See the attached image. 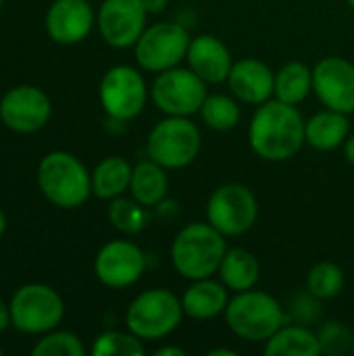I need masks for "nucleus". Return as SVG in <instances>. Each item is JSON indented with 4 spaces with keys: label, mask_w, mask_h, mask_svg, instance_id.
Listing matches in <instances>:
<instances>
[{
    "label": "nucleus",
    "mask_w": 354,
    "mask_h": 356,
    "mask_svg": "<svg viewBox=\"0 0 354 356\" xmlns=\"http://www.w3.org/2000/svg\"><path fill=\"white\" fill-rule=\"evenodd\" d=\"M6 225H8V223H6V215L0 211V238H2V236H4V232H6Z\"/></svg>",
    "instance_id": "37"
},
{
    "label": "nucleus",
    "mask_w": 354,
    "mask_h": 356,
    "mask_svg": "<svg viewBox=\"0 0 354 356\" xmlns=\"http://www.w3.org/2000/svg\"><path fill=\"white\" fill-rule=\"evenodd\" d=\"M209 356H236L234 350H225V348H217V350H211Z\"/></svg>",
    "instance_id": "36"
},
{
    "label": "nucleus",
    "mask_w": 354,
    "mask_h": 356,
    "mask_svg": "<svg viewBox=\"0 0 354 356\" xmlns=\"http://www.w3.org/2000/svg\"><path fill=\"white\" fill-rule=\"evenodd\" d=\"M305 125L307 121L294 104L269 98L259 104L248 127V140L261 159L271 163L288 161L307 142Z\"/></svg>",
    "instance_id": "1"
},
{
    "label": "nucleus",
    "mask_w": 354,
    "mask_h": 356,
    "mask_svg": "<svg viewBox=\"0 0 354 356\" xmlns=\"http://www.w3.org/2000/svg\"><path fill=\"white\" fill-rule=\"evenodd\" d=\"M134 167L121 156H106L92 173V194L102 200H113L129 190Z\"/></svg>",
    "instance_id": "22"
},
{
    "label": "nucleus",
    "mask_w": 354,
    "mask_h": 356,
    "mask_svg": "<svg viewBox=\"0 0 354 356\" xmlns=\"http://www.w3.org/2000/svg\"><path fill=\"white\" fill-rule=\"evenodd\" d=\"M96 23L94 8L88 0H54L44 17L46 33L61 46L83 42Z\"/></svg>",
    "instance_id": "16"
},
{
    "label": "nucleus",
    "mask_w": 354,
    "mask_h": 356,
    "mask_svg": "<svg viewBox=\"0 0 354 356\" xmlns=\"http://www.w3.org/2000/svg\"><path fill=\"white\" fill-rule=\"evenodd\" d=\"M227 302V288L223 286V282L219 284L211 277L196 280L182 296L184 313L198 321L215 319L217 315L225 313Z\"/></svg>",
    "instance_id": "19"
},
{
    "label": "nucleus",
    "mask_w": 354,
    "mask_h": 356,
    "mask_svg": "<svg viewBox=\"0 0 354 356\" xmlns=\"http://www.w3.org/2000/svg\"><path fill=\"white\" fill-rule=\"evenodd\" d=\"M8 307L13 327L29 336H44L56 330L65 317L63 296L46 284H25L17 288Z\"/></svg>",
    "instance_id": "5"
},
{
    "label": "nucleus",
    "mask_w": 354,
    "mask_h": 356,
    "mask_svg": "<svg viewBox=\"0 0 354 356\" xmlns=\"http://www.w3.org/2000/svg\"><path fill=\"white\" fill-rule=\"evenodd\" d=\"M35 179L44 198L58 209H77L92 194V173L67 150L48 152L38 163Z\"/></svg>",
    "instance_id": "2"
},
{
    "label": "nucleus",
    "mask_w": 354,
    "mask_h": 356,
    "mask_svg": "<svg viewBox=\"0 0 354 356\" xmlns=\"http://www.w3.org/2000/svg\"><path fill=\"white\" fill-rule=\"evenodd\" d=\"M319 353L317 334L303 325H282L265 346L267 356H317Z\"/></svg>",
    "instance_id": "24"
},
{
    "label": "nucleus",
    "mask_w": 354,
    "mask_h": 356,
    "mask_svg": "<svg viewBox=\"0 0 354 356\" xmlns=\"http://www.w3.org/2000/svg\"><path fill=\"white\" fill-rule=\"evenodd\" d=\"M184 315L182 300L173 292L152 288L131 300L125 313V323L127 330L142 340H161L179 327Z\"/></svg>",
    "instance_id": "6"
},
{
    "label": "nucleus",
    "mask_w": 354,
    "mask_h": 356,
    "mask_svg": "<svg viewBox=\"0 0 354 356\" xmlns=\"http://www.w3.org/2000/svg\"><path fill=\"white\" fill-rule=\"evenodd\" d=\"M202 146L200 129L188 117H169L159 121L146 144L148 159L165 169H182L190 165Z\"/></svg>",
    "instance_id": "7"
},
{
    "label": "nucleus",
    "mask_w": 354,
    "mask_h": 356,
    "mask_svg": "<svg viewBox=\"0 0 354 356\" xmlns=\"http://www.w3.org/2000/svg\"><path fill=\"white\" fill-rule=\"evenodd\" d=\"M348 136L351 125L346 115L332 108L313 115L305 125V138L315 150H334L344 144Z\"/></svg>",
    "instance_id": "20"
},
{
    "label": "nucleus",
    "mask_w": 354,
    "mask_h": 356,
    "mask_svg": "<svg viewBox=\"0 0 354 356\" xmlns=\"http://www.w3.org/2000/svg\"><path fill=\"white\" fill-rule=\"evenodd\" d=\"M317 340H319V346H321V353L325 355H344L348 350H353V340L354 336L351 334V330L338 321H330L325 323L319 334H317Z\"/></svg>",
    "instance_id": "31"
},
{
    "label": "nucleus",
    "mask_w": 354,
    "mask_h": 356,
    "mask_svg": "<svg viewBox=\"0 0 354 356\" xmlns=\"http://www.w3.org/2000/svg\"><path fill=\"white\" fill-rule=\"evenodd\" d=\"M144 0H104L96 15L102 40L113 48L136 46L146 29Z\"/></svg>",
    "instance_id": "13"
},
{
    "label": "nucleus",
    "mask_w": 354,
    "mask_h": 356,
    "mask_svg": "<svg viewBox=\"0 0 354 356\" xmlns=\"http://www.w3.org/2000/svg\"><path fill=\"white\" fill-rule=\"evenodd\" d=\"M344 154H346L348 163H353L354 165V134L353 136H348L346 142H344Z\"/></svg>",
    "instance_id": "34"
},
{
    "label": "nucleus",
    "mask_w": 354,
    "mask_h": 356,
    "mask_svg": "<svg viewBox=\"0 0 354 356\" xmlns=\"http://www.w3.org/2000/svg\"><path fill=\"white\" fill-rule=\"evenodd\" d=\"M227 327L246 342H267L282 325H286L284 307L259 290L236 292L225 309Z\"/></svg>",
    "instance_id": "4"
},
{
    "label": "nucleus",
    "mask_w": 354,
    "mask_h": 356,
    "mask_svg": "<svg viewBox=\"0 0 354 356\" xmlns=\"http://www.w3.org/2000/svg\"><path fill=\"white\" fill-rule=\"evenodd\" d=\"M348 2H351V4H353V6H354V0H348Z\"/></svg>",
    "instance_id": "40"
},
{
    "label": "nucleus",
    "mask_w": 354,
    "mask_h": 356,
    "mask_svg": "<svg viewBox=\"0 0 354 356\" xmlns=\"http://www.w3.org/2000/svg\"><path fill=\"white\" fill-rule=\"evenodd\" d=\"M353 353H354V340H353Z\"/></svg>",
    "instance_id": "41"
},
{
    "label": "nucleus",
    "mask_w": 354,
    "mask_h": 356,
    "mask_svg": "<svg viewBox=\"0 0 354 356\" xmlns=\"http://www.w3.org/2000/svg\"><path fill=\"white\" fill-rule=\"evenodd\" d=\"M344 288V273L336 263L323 261L317 263L307 277V290L317 298V300H328L334 298L342 292Z\"/></svg>",
    "instance_id": "28"
},
{
    "label": "nucleus",
    "mask_w": 354,
    "mask_h": 356,
    "mask_svg": "<svg viewBox=\"0 0 354 356\" xmlns=\"http://www.w3.org/2000/svg\"><path fill=\"white\" fill-rule=\"evenodd\" d=\"M225 252V236L211 223L186 225L171 244V261L175 271L192 282L215 275Z\"/></svg>",
    "instance_id": "3"
},
{
    "label": "nucleus",
    "mask_w": 354,
    "mask_h": 356,
    "mask_svg": "<svg viewBox=\"0 0 354 356\" xmlns=\"http://www.w3.org/2000/svg\"><path fill=\"white\" fill-rule=\"evenodd\" d=\"M167 2L169 0H144V6L148 13H161V10H165Z\"/></svg>",
    "instance_id": "33"
},
{
    "label": "nucleus",
    "mask_w": 354,
    "mask_h": 356,
    "mask_svg": "<svg viewBox=\"0 0 354 356\" xmlns=\"http://www.w3.org/2000/svg\"><path fill=\"white\" fill-rule=\"evenodd\" d=\"M190 46L188 29L179 23H156L146 27L136 42V60L142 69L163 73L173 69Z\"/></svg>",
    "instance_id": "11"
},
{
    "label": "nucleus",
    "mask_w": 354,
    "mask_h": 356,
    "mask_svg": "<svg viewBox=\"0 0 354 356\" xmlns=\"http://www.w3.org/2000/svg\"><path fill=\"white\" fill-rule=\"evenodd\" d=\"M156 356H186V353L182 348H173V346H165V348H159Z\"/></svg>",
    "instance_id": "35"
},
{
    "label": "nucleus",
    "mask_w": 354,
    "mask_h": 356,
    "mask_svg": "<svg viewBox=\"0 0 354 356\" xmlns=\"http://www.w3.org/2000/svg\"><path fill=\"white\" fill-rule=\"evenodd\" d=\"M313 90L338 113H354V65L342 56H325L313 69Z\"/></svg>",
    "instance_id": "15"
},
{
    "label": "nucleus",
    "mask_w": 354,
    "mask_h": 356,
    "mask_svg": "<svg viewBox=\"0 0 354 356\" xmlns=\"http://www.w3.org/2000/svg\"><path fill=\"white\" fill-rule=\"evenodd\" d=\"M52 115L48 94L38 86H15L0 98V121L15 134L40 131Z\"/></svg>",
    "instance_id": "12"
},
{
    "label": "nucleus",
    "mask_w": 354,
    "mask_h": 356,
    "mask_svg": "<svg viewBox=\"0 0 354 356\" xmlns=\"http://www.w3.org/2000/svg\"><path fill=\"white\" fill-rule=\"evenodd\" d=\"M94 356H142L144 346L142 338L125 332H104L94 340L92 346Z\"/></svg>",
    "instance_id": "30"
},
{
    "label": "nucleus",
    "mask_w": 354,
    "mask_h": 356,
    "mask_svg": "<svg viewBox=\"0 0 354 356\" xmlns=\"http://www.w3.org/2000/svg\"><path fill=\"white\" fill-rule=\"evenodd\" d=\"M146 269V254L140 246L127 240H113L106 242L96 259H94V273L100 284L113 290L134 286Z\"/></svg>",
    "instance_id": "14"
},
{
    "label": "nucleus",
    "mask_w": 354,
    "mask_h": 356,
    "mask_svg": "<svg viewBox=\"0 0 354 356\" xmlns=\"http://www.w3.org/2000/svg\"><path fill=\"white\" fill-rule=\"evenodd\" d=\"M8 325H13V321H10V307L0 298V334L6 332Z\"/></svg>",
    "instance_id": "32"
},
{
    "label": "nucleus",
    "mask_w": 354,
    "mask_h": 356,
    "mask_svg": "<svg viewBox=\"0 0 354 356\" xmlns=\"http://www.w3.org/2000/svg\"><path fill=\"white\" fill-rule=\"evenodd\" d=\"M313 90V71L305 63H288L275 73V98L288 104L303 102Z\"/></svg>",
    "instance_id": "25"
},
{
    "label": "nucleus",
    "mask_w": 354,
    "mask_h": 356,
    "mask_svg": "<svg viewBox=\"0 0 354 356\" xmlns=\"http://www.w3.org/2000/svg\"><path fill=\"white\" fill-rule=\"evenodd\" d=\"M227 83L232 94L246 104H263L271 98L275 90V75L273 71L259 58H242L236 60Z\"/></svg>",
    "instance_id": "17"
},
{
    "label": "nucleus",
    "mask_w": 354,
    "mask_h": 356,
    "mask_svg": "<svg viewBox=\"0 0 354 356\" xmlns=\"http://www.w3.org/2000/svg\"><path fill=\"white\" fill-rule=\"evenodd\" d=\"M186 58H188L190 69L198 77H202L207 83L225 81L232 67H234V60H232L227 46L219 38L207 35V33L190 40Z\"/></svg>",
    "instance_id": "18"
},
{
    "label": "nucleus",
    "mask_w": 354,
    "mask_h": 356,
    "mask_svg": "<svg viewBox=\"0 0 354 356\" xmlns=\"http://www.w3.org/2000/svg\"><path fill=\"white\" fill-rule=\"evenodd\" d=\"M202 121L215 131H230L240 121V106L232 96L211 94L204 98L200 108Z\"/></svg>",
    "instance_id": "26"
},
{
    "label": "nucleus",
    "mask_w": 354,
    "mask_h": 356,
    "mask_svg": "<svg viewBox=\"0 0 354 356\" xmlns=\"http://www.w3.org/2000/svg\"><path fill=\"white\" fill-rule=\"evenodd\" d=\"M167 190H169V179L165 167H161L152 159L142 161L134 167L129 192L140 204H144L146 209L161 204L167 196Z\"/></svg>",
    "instance_id": "21"
},
{
    "label": "nucleus",
    "mask_w": 354,
    "mask_h": 356,
    "mask_svg": "<svg viewBox=\"0 0 354 356\" xmlns=\"http://www.w3.org/2000/svg\"><path fill=\"white\" fill-rule=\"evenodd\" d=\"M4 355V348H2V346H0V356Z\"/></svg>",
    "instance_id": "38"
},
{
    "label": "nucleus",
    "mask_w": 354,
    "mask_h": 356,
    "mask_svg": "<svg viewBox=\"0 0 354 356\" xmlns=\"http://www.w3.org/2000/svg\"><path fill=\"white\" fill-rule=\"evenodd\" d=\"M2 4H4V0H0V10H2Z\"/></svg>",
    "instance_id": "39"
},
{
    "label": "nucleus",
    "mask_w": 354,
    "mask_h": 356,
    "mask_svg": "<svg viewBox=\"0 0 354 356\" xmlns=\"http://www.w3.org/2000/svg\"><path fill=\"white\" fill-rule=\"evenodd\" d=\"M207 96V81L192 69H167L152 83V102L169 117L200 113Z\"/></svg>",
    "instance_id": "8"
},
{
    "label": "nucleus",
    "mask_w": 354,
    "mask_h": 356,
    "mask_svg": "<svg viewBox=\"0 0 354 356\" xmlns=\"http://www.w3.org/2000/svg\"><path fill=\"white\" fill-rule=\"evenodd\" d=\"M100 104L113 121H129L138 117L148 100L144 77L129 65L108 69L100 81Z\"/></svg>",
    "instance_id": "9"
},
{
    "label": "nucleus",
    "mask_w": 354,
    "mask_h": 356,
    "mask_svg": "<svg viewBox=\"0 0 354 356\" xmlns=\"http://www.w3.org/2000/svg\"><path fill=\"white\" fill-rule=\"evenodd\" d=\"M259 215V204L252 194L242 184L219 186L207 202V219L223 236L246 234Z\"/></svg>",
    "instance_id": "10"
},
{
    "label": "nucleus",
    "mask_w": 354,
    "mask_h": 356,
    "mask_svg": "<svg viewBox=\"0 0 354 356\" xmlns=\"http://www.w3.org/2000/svg\"><path fill=\"white\" fill-rule=\"evenodd\" d=\"M259 261L252 252L244 248H227L221 267H219V277L227 290L234 292H244L257 286L259 282Z\"/></svg>",
    "instance_id": "23"
},
{
    "label": "nucleus",
    "mask_w": 354,
    "mask_h": 356,
    "mask_svg": "<svg viewBox=\"0 0 354 356\" xmlns=\"http://www.w3.org/2000/svg\"><path fill=\"white\" fill-rule=\"evenodd\" d=\"M33 356H83L86 355V346L81 342L79 336L71 334V332H58L52 330L44 336H40V340L35 342V346L31 348Z\"/></svg>",
    "instance_id": "29"
},
{
    "label": "nucleus",
    "mask_w": 354,
    "mask_h": 356,
    "mask_svg": "<svg viewBox=\"0 0 354 356\" xmlns=\"http://www.w3.org/2000/svg\"><path fill=\"white\" fill-rule=\"evenodd\" d=\"M108 219L113 223L115 229L127 234V236H136L140 234L146 223H148V213H146V207L140 204L136 198H113L111 200V207H108Z\"/></svg>",
    "instance_id": "27"
}]
</instances>
